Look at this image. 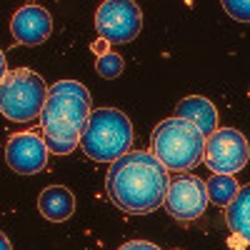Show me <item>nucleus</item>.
I'll list each match as a JSON object with an SVG mask.
<instances>
[{"mask_svg": "<svg viewBox=\"0 0 250 250\" xmlns=\"http://www.w3.org/2000/svg\"><path fill=\"white\" fill-rule=\"evenodd\" d=\"M168 168L148 150H130L115 160L105 178L108 198L128 215L153 213L165 203Z\"/></svg>", "mask_w": 250, "mask_h": 250, "instance_id": "obj_1", "label": "nucleus"}, {"mask_svg": "<svg viewBox=\"0 0 250 250\" xmlns=\"http://www.w3.org/2000/svg\"><path fill=\"white\" fill-rule=\"evenodd\" d=\"M118 250H160V248L153 245V243H148V240H130V243L120 245Z\"/></svg>", "mask_w": 250, "mask_h": 250, "instance_id": "obj_17", "label": "nucleus"}, {"mask_svg": "<svg viewBox=\"0 0 250 250\" xmlns=\"http://www.w3.org/2000/svg\"><path fill=\"white\" fill-rule=\"evenodd\" d=\"M205 135L198 125L185 118H168L163 120L153 133V155L168 170H193L205 158Z\"/></svg>", "mask_w": 250, "mask_h": 250, "instance_id": "obj_3", "label": "nucleus"}, {"mask_svg": "<svg viewBox=\"0 0 250 250\" xmlns=\"http://www.w3.org/2000/svg\"><path fill=\"white\" fill-rule=\"evenodd\" d=\"M225 223L240 243L250 245V183L243 185L233 203L225 208Z\"/></svg>", "mask_w": 250, "mask_h": 250, "instance_id": "obj_13", "label": "nucleus"}, {"mask_svg": "<svg viewBox=\"0 0 250 250\" xmlns=\"http://www.w3.org/2000/svg\"><path fill=\"white\" fill-rule=\"evenodd\" d=\"M223 10L238 23H250V0H223Z\"/></svg>", "mask_w": 250, "mask_h": 250, "instance_id": "obj_16", "label": "nucleus"}, {"mask_svg": "<svg viewBox=\"0 0 250 250\" xmlns=\"http://www.w3.org/2000/svg\"><path fill=\"white\" fill-rule=\"evenodd\" d=\"M95 70H98L100 78L113 80V78H118V75L125 70V60H123L118 53H105V55H100V58H98Z\"/></svg>", "mask_w": 250, "mask_h": 250, "instance_id": "obj_15", "label": "nucleus"}, {"mask_svg": "<svg viewBox=\"0 0 250 250\" xmlns=\"http://www.w3.org/2000/svg\"><path fill=\"white\" fill-rule=\"evenodd\" d=\"M108 48H110V43H108V40H103V38L93 43V50H95V55H98V58H100V55H105V53H110Z\"/></svg>", "mask_w": 250, "mask_h": 250, "instance_id": "obj_18", "label": "nucleus"}, {"mask_svg": "<svg viewBox=\"0 0 250 250\" xmlns=\"http://www.w3.org/2000/svg\"><path fill=\"white\" fill-rule=\"evenodd\" d=\"M175 110H178V118H185V120H190L193 125H198L205 138H210L218 130V110H215L213 103L208 98H203V95L183 98Z\"/></svg>", "mask_w": 250, "mask_h": 250, "instance_id": "obj_11", "label": "nucleus"}, {"mask_svg": "<svg viewBox=\"0 0 250 250\" xmlns=\"http://www.w3.org/2000/svg\"><path fill=\"white\" fill-rule=\"evenodd\" d=\"M203 160L218 175H235L250 160V143L235 128H218L205 140V158Z\"/></svg>", "mask_w": 250, "mask_h": 250, "instance_id": "obj_7", "label": "nucleus"}, {"mask_svg": "<svg viewBox=\"0 0 250 250\" xmlns=\"http://www.w3.org/2000/svg\"><path fill=\"white\" fill-rule=\"evenodd\" d=\"M93 115L90 90L78 80H58L50 85L45 108L40 113V130L53 155L73 153Z\"/></svg>", "mask_w": 250, "mask_h": 250, "instance_id": "obj_2", "label": "nucleus"}, {"mask_svg": "<svg viewBox=\"0 0 250 250\" xmlns=\"http://www.w3.org/2000/svg\"><path fill=\"white\" fill-rule=\"evenodd\" d=\"M240 185L235 183L233 175H213L210 183H208V200L215 203L218 208H228L233 203V198L238 195Z\"/></svg>", "mask_w": 250, "mask_h": 250, "instance_id": "obj_14", "label": "nucleus"}, {"mask_svg": "<svg viewBox=\"0 0 250 250\" xmlns=\"http://www.w3.org/2000/svg\"><path fill=\"white\" fill-rule=\"evenodd\" d=\"M133 145V125L130 118L115 108L93 110L88 128L80 138V148L95 163H115L130 153Z\"/></svg>", "mask_w": 250, "mask_h": 250, "instance_id": "obj_4", "label": "nucleus"}, {"mask_svg": "<svg viewBox=\"0 0 250 250\" xmlns=\"http://www.w3.org/2000/svg\"><path fill=\"white\" fill-rule=\"evenodd\" d=\"M208 208V183L198 175H178L170 180L165 193V210L180 223L200 218Z\"/></svg>", "mask_w": 250, "mask_h": 250, "instance_id": "obj_8", "label": "nucleus"}, {"mask_svg": "<svg viewBox=\"0 0 250 250\" xmlns=\"http://www.w3.org/2000/svg\"><path fill=\"white\" fill-rule=\"evenodd\" d=\"M95 30L110 45L130 43L143 30V10L135 0H105L95 10Z\"/></svg>", "mask_w": 250, "mask_h": 250, "instance_id": "obj_6", "label": "nucleus"}, {"mask_svg": "<svg viewBox=\"0 0 250 250\" xmlns=\"http://www.w3.org/2000/svg\"><path fill=\"white\" fill-rule=\"evenodd\" d=\"M10 33L18 45H43L53 33V18L43 5H23L10 18Z\"/></svg>", "mask_w": 250, "mask_h": 250, "instance_id": "obj_10", "label": "nucleus"}, {"mask_svg": "<svg viewBox=\"0 0 250 250\" xmlns=\"http://www.w3.org/2000/svg\"><path fill=\"white\" fill-rule=\"evenodd\" d=\"M38 210L50 223H62L75 213V195L65 185H50L38 195Z\"/></svg>", "mask_w": 250, "mask_h": 250, "instance_id": "obj_12", "label": "nucleus"}, {"mask_svg": "<svg viewBox=\"0 0 250 250\" xmlns=\"http://www.w3.org/2000/svg\"><path fill=\"white\" fill-rule=\"evenodd\" d=\"M48 155H50V148L45 138L33 130L15 133L5 143V163L18 175H35L40 170H45Z\"/></svg>", "mask_w": 250, "mask_h": 250, "instance_id": "obj_9", "label": "nucleus"}, {"mask_svg": "<svg viewBox=\"0 0 250 250\" xmlns=\"http://www.w3.org/2000/svg\"><path fill=\"white\" fill-rule=\"evenodd\" d=\"M0 250H13V248H10V240H8V235H0Z\"/></svg>", "mask_w": 250, "mask_h": 250, "instance_id": "obj_19", "label": "nucleus"}, {"mask_svg": "<svg viewBox=\"0 0 250 250\" xmlns=\"http://www.w3.org/2000/svg\"><path fill=\"white\" fill-rule=\"evenodd\" d=\"M50 88L30 68L10 70L0 80V110L13 123H30L40 118Z\"/></svg>", "mask_w": 250, "mask_h": 250, "instance_id": "obj_5", "label": "nucleus"}]
</instances>
